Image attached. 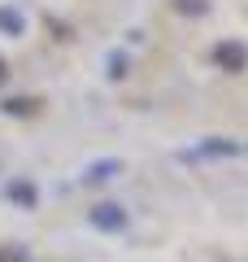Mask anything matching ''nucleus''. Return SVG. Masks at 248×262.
I'll return each mask as SVG.
<instances>
[{"label": "nucleus", "instance_id": "nucleus-4", "mask_svg": "<svg viewBox=\"0 0 248 262\" xmlns=\"http://www.w3.org/2000/svg\"><path fill=\"white\" fill-rule=\"evenodd\" d=\"M0 79H5V66H0Z\"/></svg>", "mask_w": 248, "mask_h": 262}, {"label": "nucleus", "instance_id": "nucleus-2", "mask_svg": "<svg viewBox=\"0 0 248 262\" xmlns=\"http://www.w3.org/2000/svg\"><path fill=\"white\" fill-rule=\"evenodd\" d=\"M0 31H5V35H22V31H27L22 9H9V5H5V9H0Z\"/></svg>", "mask_w": 248, "mask_h": 262}, {"label": "nucleus", "instance_id": "nucleus-1", "mask_svg": "<svg viewBox=\"0 0 248 262\" xmlns=\"http://www.w3.org/2000/svg\"><path fill=\"white\" fill-rule=\"evenodd\" d=\"M218 66L222 70H244V61H248V48L244 44H218Z\"/></svg>", "mask_w": 248, "mask_h": 262}, {"label": "nucleus", "instance_id": "nucleus-3", "mask_svg": "<svg viewBox=\"0 0 248 262\" xmlns=\"http://www.w3.org/2000/svg\"><path fill=\"white\" fill-rule=\"evenodd\" d=\"M175 9H179V13H192V18H201V13L209 9V0H175Z\"/></svg>", "mask_w": 248, "mask_h": 262}]
</instances>
